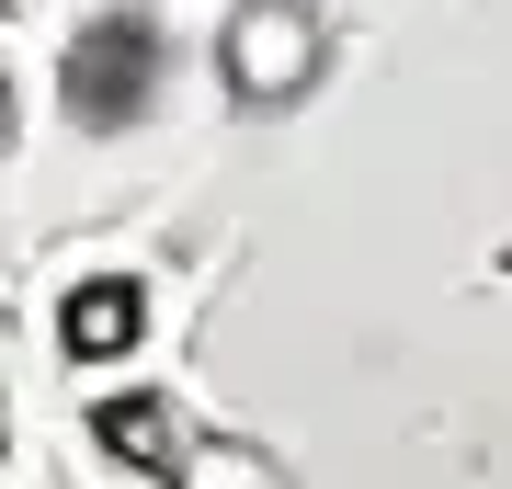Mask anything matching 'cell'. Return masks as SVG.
<instances>
[{
	"mask_svg": "<svg viewBox=\"0 0 512 489\" xmlns=\"http://www.w3.org/2000/svg\"><path fill=\"white\" fill-rule=\"evenodd\" d=\"M57 103H69L80 137H126L148 126V103H160V23L148 12H92L57 57Z\"/></svg>",
	"mask_w": 512,
	"mask_h": 489,
	"instance_id": "cell-1",
	"label": "cell"
},
{
	"mask_svg": "<svg viewBox=\"0 0 512 489\" xmlns=\"http://www.w3.org/2000/svg\"><path fill=\"white\" fill-rule=\"evenodd\" d=\"M319 69H330V35H319L308 0H228L217 12V80H228V103L285 114V103L319 91Z\"/></svg>",
	"mask_w": 512,
	"mask_h": 489,
	"instance_id": "cell-2",
	"label": "cell"
},
{
	"mask_svg": "<svg viewBox=\"0 0 512 489\" xmlns=\"http://www.w3.org/2000/svg\"><path fill=\"white\" fill-rule=\"evenodd\" d=\"M160 489H296V478H285V455L251 444V433H194Z\"/></svg>",
	"mask_w": 512,
	"mask_h": 489,
	"instance_id": "cell-5",
	"label": "cell"
},
{
	"mask_svg": "<svg viewBox=\"0 0 512 489\" xmlns=\"http://www.w3.org/2000/svg\"><path fill=\"white\" fill-rule=\"evenodd\" d=\"M0 455H12V399H0Z\"/></svg>",
	"mask_w": 512,
	"mask_h": 489,
	"instance_id": "cell-7",
	"label": "cell"
},
{
	"mask_svg": "<svg viewBox=\"0 0 512 489\" xmlns=\"http://www.w3.org/2000/svg\"><path fill=\"white\" fill-rule=\"evenodd\" d=\"M92 444H103V455H126V467H148V478H171V455L194 444V421L171 410V399H148V387H137V399H103V410H92Z\"/></svg>",
	"mask_w": 512,
	"mask_h": 489,
	"instance_id": "cell-4",
	"label": "cell"
},
{
	"mask_svg": "<svg viewBox=\"0 0 512 489\" xmlns=\"http://www.w3.org/2000/svg\"><path fill=\"white\" fill-rule=\"evenodd\" d=\"M137 342H148V285L137 273H80L57 296V353L69 364H126Z\"/></svg>",
	"mask_w": 512,
	"mask_h": 489,
	"instance_id": "cell-3",
	"label": "cell"
},
{
	"mask_svg": "<svg viewBox=\"0 0 512 489\" xmlns=\"http://www.w3.org/2000/svg\"><path fill=\"white\" fill-rule=\"evenodd\" d=\"M0 137H12V80H0Z\"/></svg>",
	"mask_w": 512,
	"mask_h": 489,
	"instance_id": "cell-6",
	"label": "cell"
}]
</instances>
